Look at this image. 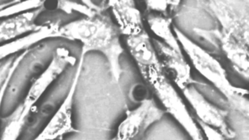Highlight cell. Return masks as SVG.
<instances>
[{
  "label": "cell",
  "mask_w": 249,
  "mask_h": 140,
  "mask_svg": "<svg viewBox=\"0 0 249 140\" xmlns=\"http://www.w3.org/2000/svg\"><path fill=\"white\" fill-rule=\"evenodd\" d=\"M59 33L62 39L81 42V51L85 54L99 51L105 55L110 66L112 80L119 83L123 72L120 57L124 51L121 45L120 29L108 15L101 12L91 17L74 20L61 26Z\"/></svg>",
  "instance_id": "6da1fadb"
},
{
  "label": "cell",
  "mask_w": 249,
  "mask_h": 140,
  "mask_svg": "<svg viewBox=\"0 0 249 140\" xmlns=\"http://www.w3.org/2000/svg\"><path fill=\"white\" fill-rule=\"evenodd\" d=\"M76 61L73 44L59 47L55 51L49 66L32 82L24 101L18 104L8 116L1 118L2 140H16L18 138L22 132L29 115L42 95L68 67L75 65Z\"/></svg>",
  "instance_id": "7a4b0ae2"
},
{
  "label": "cell",
  "mask_w": 249,
  "mask_h": 140,
  "mask_svg": "<svg viewBox=\"0 0 249 140\" xmlns=\"http://www.w3.org/2000/svg\"><path fill=\"white\" fill-rule=\"evenodd\" d=\"M73 41L62 38L45 39L27 50L10 79L2 102V115H9L22 96L26 88L38 77L50 64L55 51L70 45Z\"/></svg>",
  "instance_id": "3957f363"
},
{
  "label": "cell",
  "mask_w": 249,
  "mask_h": 140,
  "mask_svg": "<svg viewBox=\"0 0 249 140\" xmlns=\"http://www.w3.org/2000/svg\"><path fill=\"white\" fill-rule=\"evenodd\" d=\"M174 32L178 41L183 47L195 68L224 95L232 109L246 118H249V102L245 97L248 90L232 86L221 63L210 52L202 49L175 26Z\"/></svg>",
  "instance_id": "277c9868"
},
{
  "label": "cell",
  "mask_w": 249,
  "mask_h": 140,
  "mask_svg": "<svg viewBox=\"0 0 249 140\" xmlns=\"http://www.w3.org/2000/svg\"><path fill=\"white\" fill-rule=\"evenodd\" d=\"M142 77L155 93L166 112L170 113L194 140H202L200 130L188 111L183 99L179 96L161 68L139 69Z\"/></svg>",
  "instance_id": "5b68a950"
},
{
  "label": "cell",
  "mask_w": 249,
  "mask_h": 140,
  "mask_svg": "<svg viewBox=\"0 0 249 140\" xmlns=\"http://www.w3.org/2000/svg\"><path fill=\"white\" fill-rule=\"evenodd\" d=\"M199 3L218 20L222 30L249 47V1H207Z\"/></svg>",
  "instance_id": "8992f818"
},
{
  "label": "cell",
  "mask_w": 249,
  "mask_h": 140,
  "mask_svg": "<svg viewBox=\"0 0 249 140\" xmlns=\"http://www.w3.org/2000/svg\"><path fill=\"white\" fill-rule=\"evenodd\" d=\"M75 70L76 64L68 67L61 74L54 87L41 105L33 108L21 132L23 139H34L42 125L49 118H52L69 92L75 76Z\"/></svg>",
  "instance_id": "52a82bcc"
},
{
  "label": "cell",
  "mask_w": 249,
  "mask_h": 140,
  "mask_svg": "<svg viewBox=\"0 0 249 140\" xmlns=\"http://www.w3.org/2000/svg\"><path fill=\"white\" fill-rule=\"evenodd\" d=\"M195 33L209 42L215 52L227 58L234 71L248 80L249 76V47L243 45L222 29L195 28Z\"/></svg>",
  "instance_id": "ba28073f"
},
{
  "label": "cell",
  "mask_w": 249,
  "mask_h": 140,
  "mask_svg": "<svg viewBox=\"0 0 249 140\" xmlns=\"http://www.w3.org/2000/svg\"><path fill=\"white\" fill-rule=\"evenodd\" d=\"M164 113L154 99H144L136 109L126 110V118L118 127L116 140H141L148 127L160 121Z\"/></svg>",
  "instance_id": "9c48e42d"
},
{
  "label": "cell",
  "mask_w": 249,
  "mask_h": 140,
  "mask_svg": "<svg viewBox=\"0 0 249 140\" xmlns=\"http://www.w3.org/2000/svg\"><path fill=\"white\" fill-rule=\"evenodd\" d=\"M85 55L86 54L81 51L79 61L76 66L75 76L68 95L59 108L56 109V112L52 115L44 129L38 134L36 140H54L61 138L65 134L70 133L79 132V131L75 129L72 125V109L74 96L82 71L83 63Z\"/></svg>",
  "instance_id": "30bf717a"
},
{
  "label": "cell",
  "mask_w": 249,
  "mask_h": 140,
  "mask_svg": "<svg viewBox=\"0 0 249 140\" xmlns=\"http://www.w3.org/2000/svg\"><path fill=\"white\" fill-rule=\"evenodd\" d=\"M153 45L166 77L176 83L180 90L193 84H202L192 77L190 66L183 53H179L158 39H152Z\"/></svg>",
  "instance_id": "8fae6325"
},
{
  "label": "cell",
  "mask_w": 249,
  "mask_h": 140,
  "mask_svg": "<svg viewBox=\"0 0 249 140\" xmlns=\"http://www.w3.org/2000/svg\"><path fill=\"white\" fill-rule=\"evenodd\" d=\"M182 91L196 112V118L219 130L225 138H234L235 133L229 127L227 122L228 111L210 103L192 85L185 88Z\"/></svg>",
  "instance_id": "7c38bea8"
},
{
  "label": "cell",
  "mask_w": 249,
  "mask_h": 140,
  "mask_svg": "<svg viewBox=\"0 0 249 140\" xmlns=\"http://www.w3.org/2000/svg\"><path fill=\"white\" fill-rule=\"evenodd\" d=\"M110 7L117 20L118 26L122 35L134 36L144 30L141 12L134 1H109Z\"/></svg>",
  "instance_id": "4fadbf2b"
},
{
  "label": "cell",
  "mask_w": 249,
  "mask_h": 140,
  "mask_svg": "<svg viewBox=\"0 0 249 140\" xmlns=\"http://www.w3.org/2000/svg\"><path fill=\"white\" fill-rule=\"evenodd\" d=\"M45 10V6L31 12H26L11 18L0 21V43L18 37L27 32H37L43 25H37L36 20Z\"/></svg>",
  "instance_id": "5bb4252c"
},
{
  "label": "cell",
  "mask_w": 249,
  "mask_h": 140,
  "mask_svg": "<svg viewBox=\"0 0 249 140\" xmlns=\"http://www.w3.org/2000/svg\"><path fill=\"white\" fill-rule=\"evenodd\" d=\"M62 26L59 21L47 22L37 32H33L25 36L16 39L0 46V60L9 56L11 54L17 53L22 50L30 48L45 39L50 38H62L59 33V28Z\"/></svg>",
  "instance_id": "9a60e30c"
},
{
  "label": "cell",
  "mask_w": 249,
  "mask_h": 140,
  "mask_svg": "<svg viewBox=\"0 0 249 140\" xmlns=\"http://www.w3.org/2000/svg\"><path fill=\"white\" fill-rule=\"evenodd\" d=\"M128 49L139 69L161 68L160 61L148 34L145 29L134 36H126Z\"/></svg>",
  "instance_id": "2e32d148"
},
{
  "label": "cell",
  "mask_w": 249,
  "mask_h": 140,
  "mask_svg": "<svg viewBox=\"0 0 249 140\" xmlns=\"http://www.w3.org/2000/svg\"><path fill=\"white\" fill-rule=\"evenodd\" d=\"M147 20L151 31L157 36L161 38L165 45L176 51V52L182 53L181 48L179 45L178 41L176 36L173 35L170 28L173 21V18L171 17L161 14L151 13L148 16Z\"/></svg>",
  "instance_id": "e0dca14e"
},
{
  "label": "cell",
  "mask_w": 249,
  "mask_h": 140,
  "mask_svg": "<svg viewBox=\"0 0 249 140\" xmlns=\"http://www.w3.org/2000/svg\"><path fill=\"white\" fill-rule=\"evenodd\" d=\"M44 4L45 1H26L22 2L17 1L10 7L0 10V18L8 17L12 15L30 10H36L44 6Z\"/></svg>",
  "instance_id": "ac0fdd59"
},
{
  "label": "cell",
  "mask_w": 249,
  "mask_h": 140,
  "mask_svg": "<svg viewBox=\"0 0 249 140\" xmlns=\"http://www.w3.org/2000/svg\"><path fill=\"white\" fill-rule=\"evenodd\" d=\"M57 8L65 12L67 14H71L73 12H78L81 14L85 15L86 17H91L97 13V12L90 10L82 2H75V1H58Z\"/></svg>",
  "instance_id": "d6986e66"
},
{
  "label": "cell",
  "mask_w": 249,
  "mask_h": 140,
  "mask_svg": "<svg viewBox=\"0 0 249 140\" xmlns=\"http://www.w3.org/2000/svg\"><path fill=\"white\" fill-rule=\"evenodd\" d=\"M147 10L149 11H155L161 13L163 16H168L167 15V9L169 7H177L180 4L178 1H147Z\"/></svg>",
  "instance_id": "ffe728a7"
},
{
  "label": "cell",
  "mask_w": 249,
  "mask_h": 140,
  "mask_svg": "<svg viewBox=\"0 0 249 140\" xmlns=\"http://www.w3.org/2000/svg\"><path fill=\"white\" fill-rule=\"evenodd\" d=\"M27 50L24 51V52H21L19 55H17V58L14 60V63H13L12 67H11V70H10L9 73H8V76H7L6 79H5L4 83H2V86L0 87V109L2 107V102H3L4 95H5V90H6L7 87H8V83H9L10 79H11V76H12L13 72H14V70H15L17 66L18 65L19 61H21V58L24 57L25 55Z\"/></svg>",
  "instance_id": "44dd1931"
},
{
  "label": "cell",
  "mask_w": 249,
  "mask_h": 140,
  "mask_svg": "<svg viewBox=\"0 0 249 140\" xmlns=\"http://www.w3.org/2000/svg\"><path fill=\"white\" fill-rule=\"evenodd\" d=\"M196 121H197L199 126L203 130L204 133H205L208 140H224L225 138L221 133L218 132V131L214 129L213 127L205 123L198 118H196Z\"/></svg>",
  "instance_id": "7402d4cb"
},
{
  "label": "cell",
  "mask_w": 249,
  "mask_h": 140,
  "mask_svg": "<svg viewBox=\"0 0 249 140\" xmlns=\"http://www.w3.org/2000/svg\"><path fill=\"white\" fill-rule=\"evenodd\" d=\"M17 56V55H14V56L10 57L8 59L5 61H0V87L2 86V83L6 79L10 70L12 67L13 63Z\"/></svg>",
  "instance_id": "603a6c76"
}]
</instances>
